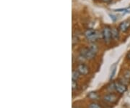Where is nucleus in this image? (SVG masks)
<instances>
[{"instance_id": "obj_1", "label": "nucleus", "mask_w": 130, "mask_h": 108, "mask_svg": "<svg viewBox=\"0 0 130 108\" xmlns=\"http://www.w3.org/2000/svg\"><path fill=\"white\" fill-rule=\"evenodd\" d=\"M84 36L86 40L90 43L95 42L99 38L98 33L95 29H87L84 33Z\"/></svg>"}, {"instance_id": "obj_2", "label": "nucleus", "mask_w": 130, "mask_h": 108, "mask_svg": "<svg viewBox=\"0 0 130 108\" xmlns=\"http://www.w3.org/2000/svg\"><path fill=\"white\" fill-rule=\"evenodd\" d=\"M79 52H80V55L85 58V60H91L94 59L96 55V54L93 52L88 47L82 48Z\"/></svg>"}, {"instance_id": "obj_3", "label": "nucleus", "mask_w": 130, "mask_h": 108, "mask_svg": "<svg viewBox=\"0 0 130 108\" xmlns=\"http://www.w3.org/2000/svg\"><path fill=\"white\" fill-rule=\"evenodd\" d=\"M102 37L103 41L106 44H109L111 42V28L109 26H104L102 29Z\"/></svg>"}, {"instance_id": "obj_4", "label": "nucleus", "mask_w": 130, "mask_h": 108, "mask_svg": "<svg viewBox=\"0 0 130 108\" xmlns=\"http://www.w3.org/2000/svg\"><path fill=\"white\" fill-rule=\"evenodd\" d=\"M114 88L115 90L119 94H124L127 90V87L124 84L119 82V81H115L114 82Z\"/></svg>"}, {"instance_id": "obj_5", "label": "nucleus", "mask_w": 130, "mask_h": 108, "mask_svg": "<svg viewBox=\"0 0 130 108\" xmlns=\"http://www.w3.org/2000/svg\"><path fill=\"white\" fill-rule=\"evenodd\" d=\"M119 31L122 33H126L130 29V20H126L121 22L119 26Z\"/></svg>"}, {"instance_id": "obj_6", "label": "nucleus", "mask_w": 130, "mask_h": 108, "mask_svg": "<svg viewBox=\"0 0 130 108\" xmlns=\"http://www.w3.org/2000/svg\"><path fill=\"white\" fill-rule=\"evenodd\" d=\"M77 71H78L81 75H86L89 73L90 69H89V68L88 67V65H86L85 64H84V63H80V64L78 65V66H77Z\"/></svg>"}, {"instance_id": "obj_7", "label": "nucleus", "mask_w": 130, "mask_h": 108, "mask_svg": "<svg viewBox=\"0 0 130 108\" xmlns=\"http://www.w3.org/2000/svg\"><path fill=\"white\" fill-rule=\"evenodd\" d=\"M117 99H118L117 97L114 94H113V93L108 94L103 97V100L106 102H108V103H115L117 101Z\"/></svg>"}, {"instance_id": "obj_8", "label": "nucleus", "mask_w": 130, "mask_h": 108, "mask_svg": "<svg viewBox=\"0 0 130 108\" xmlns=\"http://www.w3.org/2000/svg\"><path fill=\"white\" fill-rule=\"evenodd\" d=\"M111 36H112V39L114 40V41H119V37H120V34H119V28H116V27H113L111 28Z\"/></svg>"}, {"instance_id": "obj_9", "label": "nucleus", "mask_w": 130, "mask_h": 108, "mask_svg": "<svg viewBox=\"0 0 130 108\" xmlns=\"http://www.w3.org/2000/svg\"><path fill=\"white\" fill-rule=\"evenodd\" d=\"M88 47L93 52H95V54H97L98 52V49H98V45L95 42L90 43Z\"/></svg>"}, {"instance_id": "obj_10", "label": "nucleus", "mask_w": 130, "mask_h": 108, "mask_svg": "<svg viewBox=\"0 0 130 108\" xmlns=\"http://www.w3.org/2000/svg\"><path fill=\"white\" fill-rule=\"evenodd\" d=\"M80 75L81 74L77 71H72V80L77 81L79 78Z\"/></svg>"}, {"instance_id": "obj_11", "label": "nucleus", "mask_w": 130, "mask_h": 108, "mask_svg": "<svg viewBox=\"0 0 130 108\" xmlns=\"http://www.w3.org/2000/svg\"><path fill=\"white\" fill-rule=\"evenodd\" d=\"M88 97L91 99H98V94L95 92H90Z\"/></svg>"}, {"instance_id": "obj_12", "label": "nucleus", "mask_w": 130, "mask_h": 108, "mask_svg": "<svg viewBox=\"0 0 130 108\" xmlns=\"http://www.w3.org/2000/svg\"><path fill=\"white\" fill-rule=\"evenodd\" d=\"M124 77L125 78L126 80H130V71L127 70V71H124Z\"/></svg>"}, {"instance_id": "obj_13", "label": "nucleus", "mask_w": 130, "mask_h": 108, "mask_svg": "<svg viewBox=\"0 0 130 108\" xmlns=\"http://www.w3.org/2000/svg\"><path fill=\"white\" fill-rule=\"evenodd\" d=\"M88 108H101L100 106H99V104L97 103H95V102H92V103H90L89 104Z\"/></svg>"}, {"instance_id": "obj_14", "label": "nucleus", "mask_w": 130, "mask_h": 108, "mask_svg": "<svg viewBox=\"0 0 130 108\" xmlns=\"http://www.w3.org/2000/svg\"><path fill=\"white\" fill-rule=\"evenodd\" d=\"M77 86H78V85L77 84V81L76 80H72V90L74 91V90L77 89Z\"/></svg>"}, {"instance_id": "obj_15", "label": "nucleus", "mask_w": 130, "mask_h": 108, "mask_svg": "<svg viewBox=\"0 0 130 108\" xmlns=\"http://www.w3.org/2000/svg\"><path fill=\"white\" fill-rule=\"evenodd\" d=\"M115 72H116V66L114 65L113 66V68H112L111 73V75H110V78H111V79L113 77V75L115 74Z\"/></svg>"}, {"instance_id": "obj_16", "label": "nucleus", "mask_w": 130, "mask_h": 108, "mask_svg": "<svg viewBox=\"0 0 130 108\" xmlns=\"http://www.w3.org/2000/svg\"><path fill=\"white\" fill-rule=\"evenodd\" d=\"M100 1H101L102 2H104V3H110L112 0H100Z\"/></svg>"}, {"instance_id": "obj_17", "label": "nucleus", "mask_w": 130, "mask_h": 108, "mask_svg": "<svg viewBox=\"0 0 130 108\" xmlns=\"http://www.w3.org/2000/svg\"><path fill=\"white\" fill-rule=\"evenodd\" d=\"M127 57H128V59L130 60V52L128 54V55H127Z\"/></svg>"}, {"instance_id": "obj_18", "label": "nucleus", "mask_w": 130, "mask_h": 108, "mask_svg": "<svg viewBox=\"0 0 130 108\" xmlns=\"http://www.w3.org/2000/svg\"><path fill=\"white\" fill-rule=\"evenodd\" d=\"M73 108H74V107H73Z\"/></svg>"}]
</instances>
